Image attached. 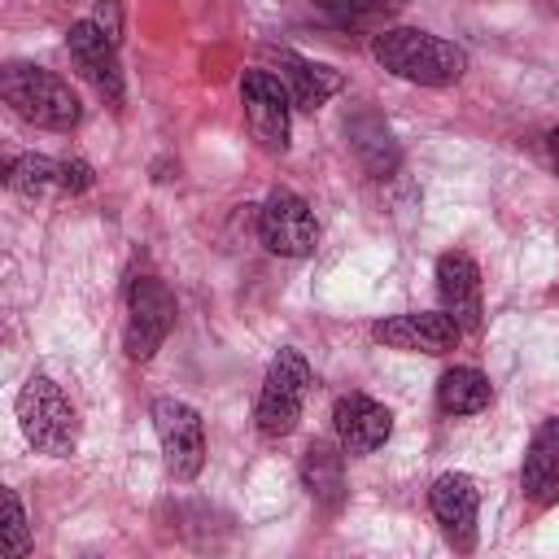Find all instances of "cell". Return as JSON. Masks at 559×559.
I'll list each match as a JSON object with an SVG mask.
<instances>
[{"instance_id":"cell-1","label":"cell","mask_w":559,"mask_h":559,"mask_svg":"<svg viewBox=\"0 0 559 559\" xmlns=\"http://www.w3.org/2000/svg\"><path fill=\"white\" fill-rule=\"evenodd\" d=\"M371 57L393 79H406L419 87H450L467 70V52L459 44H450L432 31H419V26H384L371 39Z\"/></svg>"},{"instance_id":"cell-2","label":"cell","mask_w":559,"mask_h":559,"mask_svg":"<svg viewBox=\"0 0 559 559\" xmlns=\"http://www.w3.org/2000/svg\"><path fill=\"white\" fill-rule=\"evenodd\" d=\"M0 96L22 122L44 127V131H70L83 118L79 92L61 74L31 66V61H9L0 70Z\"/></svg>"},{"instance_id":"cell-3","label":"cell","mask_w":559,"mask_h":559,"mask_svg":"<svg viewBox=\"0 0 559 559\" xmlns=\"http://www.w3.org/2000/svg\"><path fill=\"white\" fill-rule=\"evenodd\" d=\"M17 424L22 437L48 459H70L79 450V415L61 384L44 371L26 376V384L17 389Z\"/></svg>"},{"instance_id":"cell-4","label":"cell","mask_w":559,"mask_h":559,"mask_svg":"<svg viewBox=\"0 0 559 559\" xmlns=\"http://www.w3.org/2000/svg\"><path fill=\"white\" fill-rule=\"evenodd\" d=\"M310 362L301 349H280L262 376V389H258V406H253V419H258V432L280 441L297 428L301 419V406H306V393H310Z\"/></svg>"},{"instance_id":"cell-5","label":"cell","mask_w":559,"mask_h":559,"mask_svg":"<svg viewBox=\"0 0 559 559\" xmlns=\"http://www.w3.org/2000/svg\"><path fill=\"white\" fill-rule=\"evenodd\" d=\"M170 328H175V293L157 275L131 280V288H127V332H122L127 358L148 362L162 349V341L170 336Z\"/></svg>"},{"instance_id":"cell-6","label":"cell","mask_w":559,"mask_h":559,"mask_svg":"<svg viewBox=\"0 0 559 559\" xmlns=\"http://www.w3.org/2000/svg\"><path fill=\"white\" fill-rule=\"evenodd\" d=\"M148 415H153V432H157L166 472L175 480H192L205 463V424H201L197 406H188L179 397H157Z\"/></svg>"},{"instance_id":"cell-7","label":"cell","mask_w":559,"mask_h":559,"mask_svg":"<svg viewBox=\"0 0 559 559\" xmlns=\"http://www.w3.org/2000/svg\"><path fill=\"white\" fill-rule=\"evenodd\" d=\"M240 105L253 140L266 153H288V131H293V100L288 87L280 83L275 70H245L240 79Z\"/></svg>"},{"instance_id":"cell-8","label":"cell","mask_w":559,"mask_h":559,"mask_svg":"<svg viewBox=\"0 0 559 559\" xmlns=\"http://www.w3.org/2000/svg\"><path fill=\"white\" fill-rule=\"evenodd\" d=\"M258 236H262V245H266L275 258H310L314 245H319V223H314V210H310L297 192L275 188V192L262 201Z\"/></svg>"},{"instance_id":"cell-9","label":"cell","mask_w":559,"mask_h":559,"mask_svg":"<svg viewBox=\"0 0 559 559\" xmlns=\"http://www.w3.org/2000/svg\"><path fill=\"white\" fill-rule=\"evenodd\" d=\"M66 52H70L74 70L96 87V96L118 109L122 96H127L122 66H118V39H114L109 31H100L92 17H83V22H74L70 35H66Z\"/></svg>"},{"instance_id":"cell-10","label":"cell","mask_w":559,"mask_h":559,"mask_svg":"<svg viewBox=\"0 0 559 559\" xmlns=\"http://www.w3.org/2000/svg\"><path fill=\"white\" fill-rule=\"evenodd\" d=\"M371 336L402 354H450L463 336V328L445 310H415V314H389L371 328Z\"/></svg>"},{"instance_id":"cell-11","label":"cell","mask_w":559,"mask_h":559,"mask_svg":"<svg viewBox=\"0 0 559 559\" xmlns=\"http://www.w3.org/2000/svg\"><path fill=\"white\" fill-rule=\"evenodd\" d=\"M432 515L441 524V533L450 537L454 550H472L476 546V511H480V489L467 472H441L428 489Z\"/></svg>"},{"instance_id":"cell-12","label":"cell","mask_w":559,"mask_h":559,"mask_svg":"<svg viewBox=\"0 0 559 559\" xmlns=\"http://www.w3.org/2000/svg\"><path fill=\"white\" fill-rule=\"evenodd\" d=\"M332 428H336L341 450L362 459V454H376L393 437V415H389V406H380L367 393H345L332 406Z\"/></svg>"},{"instance_id":"cell-13","label":"cell","mask_w":559,"mask_h":559,"mask_svg":"<svg viewBox=\"0 0 559 559\" xmlns=\"http://www.w3.org/2000/svg\"><path fill=\"white\" fill-rule=\"evenodd\" d=\"M437 297L441 310L463 328V332H480L485 323V306H480V271L467 253H441L437 258Z\"/></svg>"},{"instance_id":"cell-14","label":"cell","mask_w":559,"mask_h":559,"mask_svg":"<svg viewBox=\"0 0 559 559\" xmlns=\"http://www.w3.org/2000/svg\"><path fill=\"white\" fill-rule=\"evenodd\" d=\"M280 83L288 87V100H293V109H301V114H319L341 87H345V79L332 70V66H323V61H310V57H297V52H280Z\"/></svg>"},{"instance_id":"cell-15","label":"cell","mask_w":559,"mask_h":559,"mask_svg":"<svg viewBox=\"0 0 559 559\" xmlns=\"http://www.w3.org/2000/svg\"><path fill=\"white\" fill-rule=\"evenodd\" d=\"M520 489L542 507L559 493V415H550L533 428L524 463H520Z\"/></svg>"},{"instance_id":"cell-16","label":"cell","mask_w":559,"mask_h":559,"mask_svg":"<svg viewBox=\"0 0 559 559\" xmlns=\"http://www.w3.org/2000/svg\"><path fill=\"white\" fill-rule=\"evenodd\" d=\"M301 485L319 507H328V511L341 507V498H345V450H341V441L336 445L332 441H310L306 445Z\"/></svg>"},{"instance_id":"cell-17","label":"cell","mask_w":559,"mask_h":559,"mask_svg":"<svg viewBox=\"0 0 559 559\" xmlns=\"http://www.w3.org/2000/svg\"><path fill=\"white\" fill-rule=\"evenodd\" d=\"M489 402H493V384H489V376L476 371V367H450V371L441 376V384H437V406H441L445 415H476V411H485Z\"/></svg>"},{"instance_id":"cell-18","label":"cell","mask_w":559,"mask_h":559,"mask_svg":"<svg viewBox=\"0 0 559 559\" xmlns=\"http://www.w3.org/2000/svg\"><path fill=\"white\" fill-rule=\"evenodd\" d=\"M349 140H354V153L362 157V166H367L376 179H384V175L397 166V144H393V135H389L384 122L358 118V122H349Z\"/></svg>"},{"instance_id":"cell-19","label":"cell","mask_w":559,"mask_h":559,"mask_svg":"<svg viewBox=\"0 0 559 559\" xmlns=\"http://www.w3.org/2000/svg\"><path fill=\"white\" fill-rule=\"evenodd\" d=\"M57 175H61V162H52V157H44V153H26V157H13V162H9L4 183H9V192L35 201V197H44L48 188H57Z\"/></svg>"},{"instance_id":"cell-20","label":"cell","mask_w":559,"mask_h":559,"mask_svg":"<svg viewBox=\"0 0 559 559\" xmlns=\"http://www.w3.org/2000/svg\"><path fill=\"white\" fill-rule=\"evenodd\" d=\"M0 507H4V520H0V550L9 559H22L31 555V524H26V511H22V498L17 489H0Z\"/></svg>"},{"instance_id":"cell-21","label":"cell","mask_w":559,"mask_h":559,"mask_svg":"<svg viewBox=\"0 0 559 559\" xmlns=\"http://www.w3.org/2000/svg\"><path fill=\"white\" fill-rule=\"evenodd\" d=\"M310 9L328 13L332 22H367V17H380V13H393L402 9V0H306Z\"/></svg>"},{"instance_id":"cell-22","label":"cell","mask_w":559,"mask_h":559,"mask_svg":"<svg viewBox=\"0 0 559 559\" xmlns=\"http://www.w3.org/2000/svg\"><path fill=\"white\" fill-rule=\"evenodd\" d=\"M96 183V175H92V166L87 162H79V157H70V162H61V175H57V188L66 192V197H79V192H87Z\"/></svg>"},{"instance_id":"cell-23","label":"cell","mask_w":559,"mask_h":559,"mask_svg":"<svg viewBox=\"0 0 559 559\" xmlns=\"http://www.w3.org/2000/svg\"><path fill=\"white\" fill-rule=\"evenodd\" d=\"M546 148H550V162H555V170H559V127L546 135Z\"/></svg>"}]
</instances>
